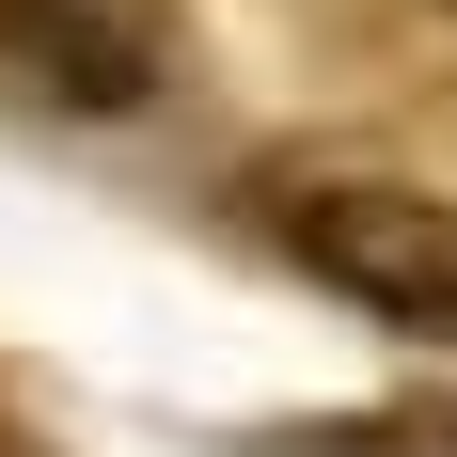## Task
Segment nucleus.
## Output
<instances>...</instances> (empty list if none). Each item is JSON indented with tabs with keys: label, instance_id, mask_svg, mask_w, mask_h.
<instances>
[{
	"label": "nucleus",
	"instance_id": "obj_1",
	"mask_svg": "<svg viewBox=\"0 0 457 457\" xmlns=\"http://www.w3.org/2000/svg\"><path fill=\"white\" fill-rule=\"evenodd\" d=\"M269 237L331 284V300H363V316L457 347V205H442V189H395V174H269Z\"/></svg>",
	"mask_w": 457,
	"mask_h": 457
},
{
	"label": "nucleus",
	"instance_id": "obj_2",
	"mask_svg": "<svg viewBox=\"0 0 457 457\" xmlns=\"http://www.w3.org/2000/svg\"><path fill=\"white\" fill-rule=\"evenodd\" d=\"M174 63H189V16H174V0H0V79L47 95V111H79V127L158 111Z\"/></svg>",
	"mask_w": 457,
	"mask_h": 457
},
{
	"label": "nucleus",
	"instance_id": "obj_3",
	"mask_svg": "<svg viewBox=\"0 0 457 457\" xmlns=\"http://www.w3.org/2000/svg\"><path fill=\"white\" fill-rule=\"evenodd\" d=\"M0 457H16V411H0Z\"/></svg>",
	"mask_w": 457,
	"mask_h": 457
}]
</instances>
